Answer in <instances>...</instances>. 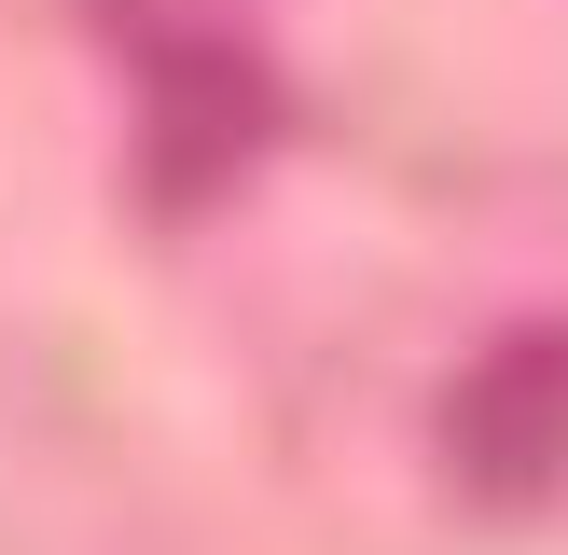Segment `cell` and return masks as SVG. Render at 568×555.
<instances>
[{
	"label": "cell",
	"instance_id": "cell-1",
	"mask_svg": "<svg viewBox=\"0 0 568 555\" xmlns=\"http://www.w3.org/2000/svg\"><path fill=\"white\" fill-rule=\"evenodd\" d=\"M111 56L139 70V111H153V209H194L222 194L277 125V70H264V14L250 0H98Z\"/></svg>",
	"mask_w": 568,
	"mask_h": 555
},
{
	"label": "cell",
	"instance_id": "cell-2",
	"mask_svg": "<svg viewBox=\"0 0 568 555\" xmlns=\"http://www.w3.org/2000/svg\"><path fill=\"white\" fill-rule=\"evenodd\" d=\"M444 458L471 500H555L568 486V333L527 320L444 389Z\"/></svg>",
	"mask_w": 568,
	"mask_h": 555
}]
</instances>
